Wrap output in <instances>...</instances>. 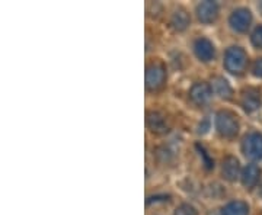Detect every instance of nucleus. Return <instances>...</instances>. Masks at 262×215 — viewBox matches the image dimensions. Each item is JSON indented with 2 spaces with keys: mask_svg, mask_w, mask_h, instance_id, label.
Returning <instances> with one entry per match:
<instances>
[{
  "mask_svg": "<svg viewBox=\"0 0 262 215\" xmlns=\"http://www.w3.org/2000/svg\"><path fill=\"white\" fill-rule=\"evenodd\" d=\"M189 22H191V18L187 13V10L178 9L173 12L172 18H170V25L173 27V29L177 31H185V29L189 27Z\"/></svg>",
  "mask_w": 262,
  "mask_h": 215,
  "instance_id": "obj_14",
  "label": "nucleus"
},
{
  "mask_svg": "<svg viewBox=\"0 0 262 215\" xmlns=\"http://www.w3.org/2000/svg\"><path fill=\"white\" fill-rule=\"evenodd\" d=\"M196 150L200 151V156H201V157H203V160H204V164H206V168L208 169V170L214 168V163H213V160L208 157V154H207L206 150L203 149V147H201L200 144H196Z\"/></svg>",
  "mask_w": 262,
  "mask_h": 215,
  "instance_id": "obj_18",
  "label": "nucleus"
},
{
  "mask_svg": "<svg viewBox=\"0 0 262 215\" xmlns=\"http://www.w3.org/2000/svg\"><path fill=\"white\" fill-rule=\"evenodd\" d=\"M251 41H252L253 47L262 48V25L253 29L252 35H251Z\"/></svg>",
  "mask_w": 262,
  "mask_h": 215,
  "instance_id": "obj_17",
  "label": "nucleus"
},
{
  "mask_svg": "<svg viewBox=\"0 0 262 215\" xmlns=\"http://www.w3.org/2000/svg\"><path fill=\"white\" fill-rule=\"evenodd\" d=\"M194 51H195V56L201 61H211L215 54L213 42L207 38H198L196 39L194 42Z\"/></svg>",
  "mask_w": 262,
  "mask_h": 215,
  "instance_id": "obj_7",
  "label": "nucleus"
},
{
  "mask_svg": "<svg viewBox=\"0 0 262 215\" xmlns=\"http://www.w3.org/2000/svg\"><path fill=\"white\" fill-rule=\"evenodd\" d=\"M222 173H223V178L229 182H234L236 179L239 178L242 173H241V164H239V160L236 157H226L223 160V164H222Z\"/></svg>",
  "mask_w": 262,
  "mask_h": 215,
  "instance_id": "obj_9",
  "label": "nucleus"
},
{
  "mask_svg": "<svg viewBox=\"0 0 262 215\" xmlns=\"http://www.w3.org/2000/svg\"><path fill=\"white\" fill-rule=\"evenodd\" d=\"M147 127H149L150 131L155 132V134H163V132L168 131L166 120L159 112L147 113Z\"/></svg>",
  "mask_w": 262,
  "mask_h": 215,
  "instance_id": "obj_12",
  "label": "nucleus"
},
{
  "mask_svg": "<svg viewBox=\"0 0 262 215\" xmlns=\"http://www.w3.org/2000/svg\"><path fill=\"white\" fill-rule=\"evenodd\" d=\"M208 128H210V121H208V120H204V122L200 125V132H201V134H204V132H207Z\"/></svg>",
  "mask_w": 262,
  "mask_h": 215,
  "instance_id": "obj_20",
  "label": "nucleus"
},
{
  "mask_svg": "<svg viewBox=\"0 0 262 215\" xmlns=\"http://www.w3.org/2000/svg\"><path fill=\"white\" fill-rule=\"evenodd\" d=\"M211 86L207 83H195L191 90H189V98L191 101L196 105H204L210 101L211 98Z\"/></svg>",
  "mask_w": 262,
  "mask_h": 215,
  "instance_id": "obj_8",
  "label": "nucleus"
},
{
  "mask_svg": "<svg viewBox=\"0 0 262 215\" xmlns=\"http://www.w3.org/2000/svg\"><path fill=\"white\" fill-rule=\"evenodd\" d=\"M252 71H253V75L256 76V77H261L262 79V58H258V60L253 63Z\"/></svg>",
  "mask_w": 262,
  "mask_h": 215,
  "instance_id": "obj_19",
  "label": "nucleus"
},
{
  "mask_svg": "<svg viewBox=\"0 0 262 215\" xmlns=\"http://www.w3.org/2000/svg\"><path fill=\"white\" fill-rule=\"evenodd\" d=\"M196 16L203 23H211L219 16V6L215 2L207 0L196 6Z\"/></svg>",
  "mask_w": 262,
  "mask_h": 215,
  "instance_id": "obj_6",
  "label": "nucleus"
},
{
  "mask_svg": "<svg viewBox=\"0 0 262 215\" xmlns=\"http://www.w3.org/2000/svg\"><path fill=\"white\" fill-rule=\"evenodd\" d=\"M248 64V54L244 48L230 47L225 54V67L232 75H242Z\"/></svg>",
  "mask_w": 262,
  "mask_h": 215,
  "instance_id": "obj_1",
  "label": "nucleus"
},
{
  "mask_svg": "<svg viewBox=\"0 0 262 215\" xmlns=\"http://www.w3.org/2000/svg\"><path fill=\"white\" fill-rule=\"evenodd\" d=\"M229 23H230L232 29H234L236 32H246L248 28L251 27V23H252V13H251V10L245 9V8L236 9L230 15V18H229Z\"/></svg>",
  "mask_w": 262,
  "mask_h": 215,
  "instance_id": "obj_5",
  "label": "nucleus"
},
{
  "mask_svg": "<svg viewBox=\"0 0 262 215\" xmlns=\"http://www.w3.org/2000/svg\"><path fill=\"white\" fill-rule=\"evenodd\" d=\"M259 176H261V170H259V168L255 166V164H248V166L242 170L241 179H242L244 186L248 187V189H251V187H253L258 183Z\"/></svg>",
  "mask_w": 262,
  "mask_h": 215,
  "instance_id": "obj_11",
  "label": "nucleus"
},
{
  "mask_svg": "<svg viewBox=\"0 0 262 215\" xmlns=\"http://www.w3.org/2000/svg\"><path fill=\"white\" fill-rule=\"evenodd\" d=\"M220 215H249V206L244 201H233L222 209Z\"/></svg>",
  "mask_w": 262,
  "mask_h": 215,
  "instance_id": "obj_15",
  "label": "nucleus"
},
{
  "mask_svg": "<svg viewBox=\"0 0 262 215\" xmlns=\"http://www.w3.org/2000/svg\"><path fill=\"white\" fill-rule=\"evenodd\" d=\"M215 128L219 134L225 138H233L239 132L237 116L230 111H220L215 115Z\"/></svg>",
  "mask_w": 262,
  "mask_h": 215,
  "instance_id": "obj_2",
  "label": "nucleus"
},
{
  "mask_svg": "<svg viewBox=\"0 0 262 215\" xmlns=\"http://www.w3.org/2000/svg\"><path fill=\"white\" fill-rule=\"evenodd\" d=\"M173 215H196V209L189 204H182L175 209Z\"/></svg>",
  "mask_w": 262,
  "mask_h": 215,
  "instance_id": "obj_16",
  "label": "nucleus"
},
{
  "mask_svg": "<svg viewBox=\"0 0 262 215\" xmlns=\"http://www.w3.org/2000/svg\"><path fill=\"white\" fill-rule=\"evenodd\" d=\"M242 106L248 113L255 112L261 106V94L256 89H248L242 94Z\"/></svg>",
  "mask_w": 262,
  "mask_h": 215,
  "instance_id": "obj_10",
  "label": "nucleus"
},
{
  "mask_svg": "<svg viewBox=\"0 0 262 215\" xmlns=\"http://www.w3.org/2000/svg\"><path fill=\"white\" fill-rule=\"evenodd\" d=\"M244 154L251 160H262V134L251 132L244 138L242 142Z\"/></svg>",
  "mask_w": 262,
  "mask_h": 215,
  "instance_id": "obj_3",
  "label": "nucleus"
},
{
  "mask_svg": "<svg viewBox=\"0 0 262 215\" xmlns=\"http://www.w3.org/2000/svg\"><path fill=\"white\" fill-rule=\"evenodd\" d=\"M210 86H211V90H213L217 96L223 98V99H230L232 94H233V90H232L230 84H229V82L226 80L225 77H214V79L211 80V84H210Z\"/></svg>",
  "mask_w": 262,
  "mask_h": 215,
  "instance_id": "obj_13",
  "label": "nucleus"
},
{
  "mask_svg": "<svg viewBox=\"0 0 262 215\" xmlns=\"http://www.w3.org/2000/svg\"><path fill=\"white\" fill-rule=\"evenodd\" d=\"M166 80L165 67L159 63H153L146 68V87L149 90H158Z\"/></svg>",
  "mask_w": 262,
  "mask_h": 215,
  "instance_id": "obj_4",
  "label": "nucleus"
}]
</instances>
